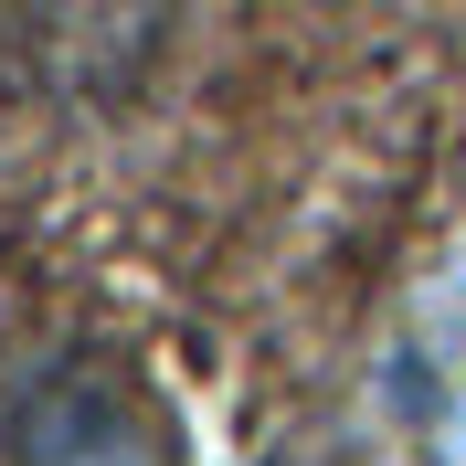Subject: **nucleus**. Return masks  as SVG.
<instances>
[{"label": "nucleus", "mask_w": 466, "mask_h": 466, "mask_svg": "<svg viewBox=\"0 0 466 466\" xmlns=\"http://www.w3.org/2000/svg\"><path fill=\"white\" fill-rule=\"evenodd\" d=\"M381 392H392V424L424 445V466H466V255L413 276Z\"/></svg>", "instance_id": "nucleus-2"}, {"label": "nucleus", "mask_w": 466, "mask_h": 466, "mask_svg": "<svg viewBox=\"0 0 466 466\" xmlns=\"http://www.w3.org/2000/svg\"><path fill=\"white\" fill-rule=\"evenodd\" d=\"M11 466H170V424L116 360H64L11 403Z\"/></svg>", "instance_id": "nucleus-1"}, {"label": "nucleus", "mask_w": 466, "mask_h": 466, "mask_svg": "<svg viewBox=\"0 0 466 466\" xmlns=\"http://www.w3.org/2000/svg\"><path fill=\"white\" fill-rule=\"evenodd\" d=\"M276 466H350V456H329V445H297V456H276Z\"/></svg>", "instance_id": "nucleus-3"}]
</instances>
